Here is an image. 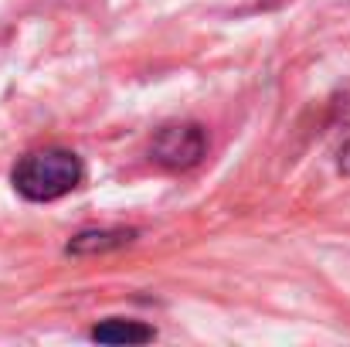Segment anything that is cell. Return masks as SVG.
Returning a JSON list of instances; mask_svg holds the SVG:
<instances>
[{
	"label": "cell",
	"mask_w": 350,
	"mask_h": 347,
	"mask_svg": "<svg viewBox=\"0 0 350 347\" xmlns=\"http://www.w3.org/2000/svg\"><path fill=\"white\" fill-rule=\"evenodd\" d=\"M10 181L27 201H55L79 188L82 160L72 150H34L17 160Z\"/></svg>",
	"instance_id": "1"
},
{
	"label": "cell",
	"mask_w": 350,
	"mask_h": 347,
	"mask_svg": "<svg viewBox=\"0 0 350 347\" xmlns=\"http://www.w3.org/2000/svg\"><path fill=\"white\" fill-rule=\"evenodd\" d=\"M208 150V136L198 123H170L163 126L153 143H150V157L167 167V170H187L194 167Z\"/></svg>",
	"instance_id": "2"
},
{
	"label": "cell",
	"mask_w": 350,
	"mask_h": 347,
	"mask_svg": "<svg viewBox=\"0 0 350 347\" xmlns=\"http://www.w3.org/2000/svg\"><path fill=\"white\" fill-rule=\"evenodd\" d=\"M92 341L99 344H146L153 341V331L136 324V320H106L92 327Z\"/></svg>",
	"instance_id": "3"
},
{
	"label": "cell",
	"mask_w": 350,
	"mask_h": 347,
	"mask_svg": "<svg viewBox=\"0 0 350 347\" xmlns=\"http://www.w3.org/2000/svg\"><path fill=\"white\" fill-rule=\"evenodd\" d=\"M129 242H133V231H82L68 242V252L72 255H92V252L119 248V245H129Z\"/></svg>",
	"instance_id": "4"
},
{
	"label": "cell",
	"mask_w": 350,
	"mask_h": 347,
	"mask_svg": "<svg viewBox=\"0 0 350 347\" xmlns=\"http://www.w3.org/2000/svg\"><path fill=\"white\" fill-rule=\"evenodd\" d=\"M340 170H344V174H350V143L340 150Z\"/></svg>",
	"instance_id": "5"
}]
</instances>
